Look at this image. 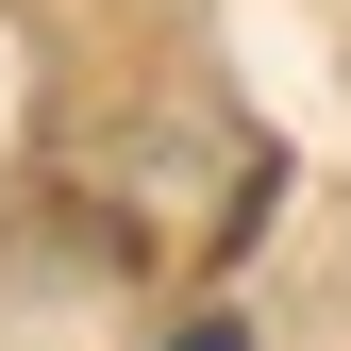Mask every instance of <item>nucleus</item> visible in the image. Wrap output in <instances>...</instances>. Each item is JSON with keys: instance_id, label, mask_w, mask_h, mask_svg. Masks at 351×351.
Instances as JSON below:
<instances>
[{"instance_id": "nucleus-1", "label": "nucleus", "mask_w": 351, "mask_h": 351, "mask_svg": "<svg viewBox=\"0 0 351 351\" xmlns=\"http://www.w3.org/2000/svg\"><path fill=\"white\" fill-rule=\"evenodd\" d=\"M184 351H251V335H234V318H201V335H184Z\"/></svg>"}]
</instances>
